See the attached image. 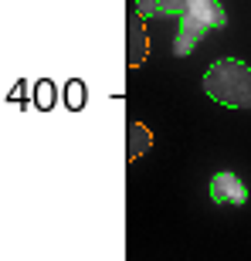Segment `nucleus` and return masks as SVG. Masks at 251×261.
Here are the masks:
<instances>
[{
    "label": "nucleus",
    "instance_id": "obj_3",
    "mask_svg": "<svg viewBox=\"0 0 251 261\" xmlns=\"http://www.w3.org/2000/svg\"><path fill=\"white\" fill-rule=\"evenodd\" d=\"M211 200L221 203V207H241L248 200V187L238 180L234 173H214L211 176Z\"/></svg>",
    "mask_w": 251,
    "mask_h": 261
},
{
    "label": "nucleus",
    "instance_id": "obj_2",
    "mask_svg": "<svg viewBox=\"0 0 251 261\" xmlns=\"http://www.w3.org/2000/svg\"><path fill=\"white\" fill-rule=\"evenodd\" d=\"M228 24V14L217 0H193L190 10L177 20V38H173V55L177 58H187L197 44L204 41V34L211 31H221Z\"/></svg>",
    "mask_w": 251,
    "mask_h": 261
},
{
    "label": "nucleus",
    "instance_id": "obj_4",
    "mask_svg": "<svg viewBox=\"0 0 251 261\" xmlns=\"http://www.w3.org/2000/svg\"><path fill=\"white\" fill-rule=\"evenodd\" d=\"M193 0H136V10L143 14V17H184L187 10H190Z\"/></svg>",
    "mask_w": 251,
    "mask_h": 261
},
{
    "label": "nucleus",
    "instance_id": "obj_1",
    "mask_svg": "<svg viewBox=\"0 0 251 261\" xmlns=\"http://www.w3.org/2000/svg\"><path fill=\"white\" fill-rule=\"evenodd\" d=\"M204 92L217 106L228 109H251V68L238 58L214 61L204 75Z\"/></svg>",
    "mask_w": 251,
    "mask_h": 261
}]
</instances>
